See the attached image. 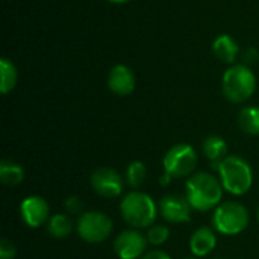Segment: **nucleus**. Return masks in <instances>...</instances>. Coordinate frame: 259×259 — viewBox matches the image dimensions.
<instances>
[{"label":"nucleus","mask_w":259,"mask_h":259,"mask_svg":"<svg viewBox=\"0 0 259 259\" xmlns=\"http://www.w3.org/2000/svg\"><path fill=\"white\" fill-rule=\"evenodd\" d=\"M223 193L225 190L219 176L206 171L191 175L185 184V197L197 212L214 211L223 202Z\"/></svg>","instance_id":"nucleus-1"},{"label":"nucleus","mask_w":259,"mask_h":259,"mask_svg":"<svg viewBox=\"0 0 259 259\" xmlns=\"http://www.w3.org/2000/svg\"><path fill=\"white\" fill-rule=\"evenodd\" d=\"M159 206L155 199L143 191L132 190L120 202V215L132 229H149L156 223Z\"/></svg>","instance_id":"nucleus-2"},{"label":"nucleus","mask_w":259,"mask_h":259,"mask_svg":"<svg viewBox=\"0 0 259 259\" xmlns=\"http://www.w3.org/2000/svg\"><path fill=\"white\" fill-rule=\"evenodd\" d=\"M215 171L226 193L232 196H244L253 185L252 165L238 155L226 156L217 167Z\"/></svg>","instance_id":"nucleus-3"},{"label":"nucleus","mask_w":259,"mask_h":259,"mask_svg":"<svg viewBox=\"0 0 259 259\" xmlns=\"http://www.w3.org/2000/svg\"><path fill=\"white\" fill-rule=\"evenodd\" d=\"M211 223L217 234L225 237H237L247 229L250 223V214L243 203L228 200L222 202L212 211Z\"/></svg>","instance_id":"nucleus-4"},{"label":"nucleus","mask_w":259,"mask_h":259,"mask_svg":"<svg viewBox=\"0 0 259 259\" xmlns=\"http://www.w3.org/2000/svg\"><path fill=\"white\" fill-rule=\"evenodd\" d=\"M223 94L232 103L249 100L256 90V76L244 64L229 67L223 74Z\"/></svg>","instance_id":"nucleus-5"},{"label":"nucleus","mask_w":259,"mask_h":259,"mask_svg":"<svg viewBox=\"0 0 259 259\" xmlns=\"http://www.w3.org/2000/svg\"><path fill=\"white\" fill-rule=\"evenodd\" d=\"M197 162L199 156L194 147L187 143H179L171 146L165 152L162 158V168L164 173L170 175L173 179H188L191 175L196 173Z\"/></svg>","instance_id":"nucleus-6"},{"label":"nucleus","mask_w":259,"mask_h":259,"mask_svg":"<svg viewBox=\"0 0 259 259\" xmlns=\"http://www.w3.org/2000/svg\"><path fill=\"white\" fill-rule=\"evenodd\" d=\"M114 223L109 215L100 211H85L76 220L77 237L88 244H99L109 238Z\"/></svg>","instance_id":"nucleus-7"},{"label":"nucleus","mask_w":259,"mask_h":259,"mask_svg":"<svg viewBox=\"0 0 259 259\" xmlns=\"http://www.w3.org/2000/svg\"><path fill=\"white\" fill-rule=\"evenodd\" d=\"M123 176L112 167H99L90 176L93 191L102 199H117L124 190Z\"/></svg>","instance_id":"nucleus-8"},{"label":"nucleus","mask_w":259,"mask_h":259,"mask_svg":"<svg viewBox=\"0 0 259 259\" xmlns=\"http://www.w3.org/2000/svg\"><path fill=\"white\" fill-rule=\"evenodd\" d=\"M147 238L140 229H126L115 235L112 241L114 253L118 259H141L147 252Z\"/></svg>","instance_id":"nucleus-9"},{"label":"nucleus","mask_w":259,"mask_h":259,"mask_svg":"<svg viewBox=\"0 0 259 259\" xmlns=\"http://www.w3.org/2000/svg\"><path fill=\"white\" fill-rule=\"evenodd\" d=\"M159 214L161 217L171 225H185L191 222L193 208L185 196L181 194H165L159 203Z\"/></svg>","instance_id":"nucleus-10"},{"label":"nucleus","mask_w":259,"mask_h":259,"mask_svg":"<svg viewBox=\"0 0 259 259\" xmlns=\"http://www.w3.org/2000/svg\"><path fill=\"white\" fill-rule=\"evenodd\" d=\"M20 217L21 222L30 228L36 229L47 225L50 215V205L41 196H27L20 203Z\"/></svg>","instance_id":"nucleus-11"},{"label":"nucleus","mask_w":259,"mask_h":259,"mask_svg":"<svg viewBox=\"0 0 259 259\" xmlns=\"http://www.w3.org/2000/svg\"><path fill=\"white\" fill-rule=\"evenodd\" d=\"M188 247L194 258L202 259L209 256L217 247V232L214 228L208 226L197 228L190 237Z\"/></svg>","instance_id":"nucleus-12"},{"label":"nucleus","mask_w":259,"mask_h":259,"mask_svg":"<svg viewBox=\"0 0 259 259\" xmlns=\"http://www.w3.org/2000/svg\"><path fill=\"white\" fill-rule=\"evenodd\" d=\"M135 74L131 67L118 64L111 68L108 76V88L117 96H129L135 90Z\"/></svg>","instance_id":"nucleus-13"},{"label":"nucleus","mask_w":259,"mask_h":259,"mask_svg":"<svg viewBox=\"0 0 259 259\" xmlns=\"http://www.w3.org/2000/svg\"><path fill=\"white\" fill-rule=\"evenodd\" d=\"M229 146L226 143V140L220 135H209L208 138H205V141L202 143V153L203 156L212 164V167L215 168L228 155Z\"/></svg>","instance_id":"nucleus-14"},{"label":"nucleus","mask_w":259,"mask_h":259,"mask_svg":"<svg viewBox=\"0 0 259 259\" xmlns=\"http://www.w3.org/2000/svg\"><path fill=\"white\" fill-rule=\"evenodd\" d=\"M47 234L55 240H65L71 235L73 231H76V222H73L70 214H53L47 225H46Z\"/></svg>","instance_id":"nucleus-15"},{"label":"nucleus","mask_w":259,"mask_h":259,"mask_svg":"<svg viewBox=\"0 0 259 259\" xmlns=\"http://www.w3.org/2000/svg\"><path fill=\"white\" fill-rule=\"evenodd\" d=\"M212 52L222 62L232 64L238 58L240 47L231 35H220L212 42Z\"/></svg>","instance_id":"nucleus-16"},{"label":"nucleus","mask_w":259,"mask_h":259,"mask_svg":"<svg viewBox=\"0 0 259 259\" xmlns=\"http://www.w3.org/2000/svg\"><path fill=\"white\" fill-rule=\"evenodd\" d=\"M24 168L12 161V159H2L0 162V182L6 187H18L24 181Z\"/></svg>","instance_id":"nucleus-17"},{"label":"nucleus","mask_w":259,"mask_h":259,"mask_svg":"<svg viewBox=\"0 0 259 259\" xmlns=\"http://www.w3.org/2000/svg\"><path fill=\"white\" fill-rule=\"evenodd\" d=\"M17 80H18V71L14 62L9 61L8 58H2L0 59V93L2 94L11 93L15 88Z\"/></svg>","instance_id":"nucleus-18"},{"label":"nucleus","mask_w":259,"mask_h":259,"mask_svg":"<svg viewBox=\"0 0 259 259\" xmlns=\"http://www.w3.org/2000/svg\"><path fill=\"white\" fill-rule=\"evenodd\" d=\"M238 126L247 135H259V106H246L238 114Z\"/></svg>","instance_id":"nucleus-19"},{"label":"nucleus","mask_w":259,"mask_h":259,"mask_svg":"<svg viewBox=\"0 0 259 259\" xmlns=\"http://www.w3.org/2000/svg\"><path fill=\"white\" fill-rule=\"evenodd\" d=\"M147 179V167L143 161H132L126 167L124 181L132 190H138Z\"/></svg>","instance_id":"nucleus-20"},{"label":"nucleus","mask_w":259,"mask_h":259,"mask_svg":"<svg viewBox=\"0 0 259 259\" xmlns=\"http://www.w3.org/2000/svg\"><path fill=\"white\" fill-rule=\"evenodd\" d=\"M146 238H147V243L153 247L164 246L170 238V228L161 223H155L147 229Z\"/></svg>","instance_id":"nucleus-21"},{"label":"nucleus","mask_w":259,"mask_h":259,"mask_svg":"<svg viewBox=\"0 0 259 259\" xmlns=\"http://www.w3.org/2000/svg\"><path fill=\"white\" fill-rule=\"evenodd\" d=\"M64 208H65L67 214H70V215H77L79 217V215H82L85 212V205L80 200V197H77V196L67 197L65 202H64Z\"/></svg>","instance_id":"nucleus-22"},{"label":"nucleus","mask_w":259,"mask_h":259,"mask_svg":"<svg viewBox=\"0 0 259 259\" xmlns=\"http://www.w3.org/2000/svg\"><path fill=\"white\" fill-rule=\"evenodd\" d=\"M15 256H17L15 244L8 238H2L0 240V259H15Z\"/></svg>","instance_id":"nucleus-23"},{"label":"nucleus","mask_w":259,"mask_h":259,"mask_svg":"<svg viewBox=\"0 0 259 259\" xmlns=\"http://www.w3.org/2000/svg\"><path fill=\"white\" fill-rule=\"evenodd\" d=\"M141 259H171V256L164 252V250H159V249H155V250H149L144 253V256Z\"/></svg>","instance_id":"nucleus-24"},{"label":"nucleus","mask_w":259,"mask_h":259,"mask_svg":"<svg viewBox=\"0 0 259 259\" xmlns=\"http://www.w3.org/2000/svg\"><path fill=\"white\" fill-rule=\"evenodd\" d=\"M244 56H246V59H247L249 62H255V61H258V52H256L253 47L247 49V50H246V53H244Z\"/></svg>","instance_id":"nucleus-25"},{"label":"nucleus","mask_w":259,"mask_h":259,"mask_svg":"<svg viewBox=\"0 0 259 259\" xmlns=\"http://www.w3.org/2000/svg\"><path fill=\"white\" fill-rule=\"evenodd\" d=\"M171 181H173V178H171L170 175H167V173H162V175H161V178H159V182H161V185H162V187H167Z\"/></svg>","instance_id":"nucleus-26"},{"label":"nucleus","mask_w":259,"mask_h":259,"mask_svg":"<svg viewBox=\"0 0 259 259\" xmlns=\"http://www.w3.org/2000/svg\"><path fill=\"white\" fill-rule=\"evenodd\" d=\"M109 3H114V5H123V3H127L131 0H108Z\"/></svg>","instance_id":"nucleus-27"},{"label":"nucleus","mask_w":259,"mask_h":259,"mask_svg":"<svg viewBox=\"0 0 259 259\" xmlns=\"http://www.w3.org/2000/svg\"><path fill=\"white\" fill-rule=\"evenodd\" d=\"M256 219H258V223H259V208H258V211H256Z\"/></svg>","instance_id":"nucleus-28"},{"label":"nucleus","mask_w":259,"mask_h":259,"mask_svg":"<svg viewBox=\"0 0 259 259\" xmlns=\"http://www.w3.org/2000/svg\"><path fill=\"white\" fill-rule=\"evenodd\" d=\"M185 259H199V258H194V256H193V258H185Z\"/></svg>","instance_id":"nucleus-29"},{"label":"nucleus","mask_w":259,"mask_h":259,"mask_svg":"<svg viewBox=\"0 0 259 259\" xmlns=\"http://www.w3.org/2000/svg\"><path fill=\"white\" fill-rule=\"evenodd\" d=\"M214 259H225V258H214Z\"/></svg>","instance_id":"nucleus-30"}]
</instances>
